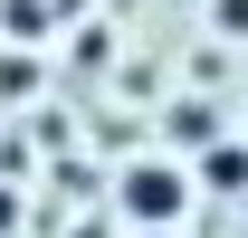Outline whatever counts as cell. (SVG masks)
Instances as JSON below:
<instances>
[{
    "instance_id": "cell-1",
    "label": "cell",
    "mask_w": 248,
    "mask_h": 238,
    "mask_svg": "<svg viewBox=\"0 0 248 238\" xmlns=\"http://www.w3.org/2000/svg\"><path fill=\"white\" fill-rule=\"evenodd\" d=\"M115 200H124V219H134V229H172V219H182V200H191V181L172 172V162H134Z\"/></svg>"
},
{
    "instance_id": "cell-2",
    "label": "cell",
    "mask_w": 248,
    "mask_h": 238,
    "mask_svg": "<svg viewBox=\"0 0 248 238\" xmlns=\"http://www.w3.org/2000/svg\"><path fill=\"white\" fill-rule=\"evenodd\" d=\"M201 181H210V191H248V143H219V134H210V152H201Z\"/></svg>"
},
{
    "instance_id": "cell-3",
    "label": "cell",
    "mask_w": 248,
    "mask_h": 238,
    "mask_svg": "<svg viewBox=\"0 0 248 238\" xmlns=\"http://www.w3.org/2000/svg\"><path fill=\"white\" fill-rule=\"evenodd\" d=\"M10 219H19V200H10V191H0V229H10Z\"/></svg>"
},
{
    "instance_id": "cell-4",
    "label": "cell",
    "mask_w": 248,
    "mask_h": 238,
    "mask_svg": "<svg viewBox=\"0 0 248 238\" xmlns=\"http://www.w3.org/2000/svg\"><path fill=\"white\" fill-rule=\"evenodd\" d=\"M134 238H172V229H134Z\"/></svg>"
}]
</instances>
